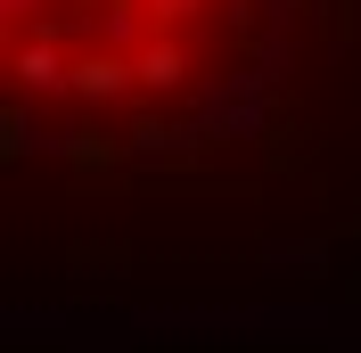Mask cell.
<instances>
[{
    "label": "cell",
    "mask_w": 361,
    "mask_h": 353,
    "mask_svg": "<svg viewBox=\"0 0 361 353\" xmlns=\"http://www.w3.org/2000/svg\"><path fill=\"white\" fill-rule=\"evenodd\" d=\"M295 0H8V124L49 148H164L255 90Z\"/></svg>",
    "instance_id": "obj_1"
}]
</instances>
